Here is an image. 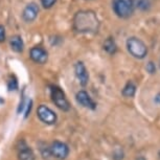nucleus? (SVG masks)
<instances>
[{"mask_svg": "<svg viewBox=\"0 0 160 160\" xmlns=\"http://www.w3.org/2000/svg\"><path fill=\"white\" fill-rule=\"evenodd\" d=\"M29 57L34 62L38 64H45L48 60V53L47 51L40 46L32 47L29 51Z\"/></svg>", "mask_w": 160, "mask_h": 160, "instance_id": "7", "label": "nucleus"}, {"mask_svg": "<svg viewBox=\"0 0 160 160\" xmlns=\"http://www.w3.org/2000/svg\"><path fill=\"white\" fill-rule=\"evenodd\" d=\"M135 92H136V86L133 82L129 81L122 89V95L126 98H133L135 95Z\"/></svg>", "mask_w": 160, "mask_h": 160, "instance_id": "14", "label": "nucleus"}, {"mask_svg": "<svg viewBox=\"0 0 160 160\" xmlns=\"http://www.w3.org/2000/svg\"><path fill=\"white\" fill-rule=\"evenodd\" d=\"M155 102H157V104H160V93H159V94H157V95H156Z\"/></svg>", "mask_w": 160, "mask_h": 160, "instance_id": "20", "label": "nucleus"}, {"mask_svg": "<svg viewBox=\"0 0 160 160\" xmlns=\"http://www.w3.org/2000/svg\"><path fill=\"white\" fill-rule=\"evenodd\" d=\"M127 49L132 57L142 60L148 55V47L146 43L137 37H130L127 40Z\"/></svg>", "mask_w": 160, "mask_h": 160, "instance_id": "2", "label": "nucleus"}, {"mask_svg": "<svg viewBox=\"0 0 160 160\" xmlns=\"http://www.w3.org/2000/svg\"><path fill=\"white\" fill-rule=\"evenodd\" d=\"M5 40V28L3 25L0 24V42H3Z\"/></svg>", "mask_w": 160, "mask_h": 160, "instance_id": "19", "label": "nucleus"}, {"mask_svg": "<svg viewBox=\"0 0 160 160\" xmlns=\"http://www.w3.org/2000/svg\"><path fill=\"white\" fill-rule=\"evenodd\" d=\"M73 28L81 34H95L99 28V20L93 11H78L73 17Z\"/></svg>", "mask_w": 160, "mask_h": 160, "instance_id": "1", "label": "nucleus"}, {"mask_svg": "<svg viewBox=\"0 0 160 160\" xmlns=\"http://www.w3.org/2000/svg\"><path fill=\"white\" fill-rule=\"evenodd\" d=\"M51 92V98H52V102H55L57 107L59 109H61L63 111H68L70 109V105L67 101L65 96V93L62 91L59 87L57 86H52L50 89Z\"/></svg>", "mask_w": 160, "mask_h": 160, "instance_id": "4", "label": "nucleus"}, {"mask_svg": "<svg viewBox=\"0 0 160 160\" xmlns=\"http://www.w3.org/2000/svg\"><path fill=\"white\" fill-rule=\"evenodd\" d=\"M134 7H136L140 11H149L151 8L150 0H133Z\"/></svg>", "mask_w": 160, "mask_h": 160, "instance_id": "15", "label": "nucleus"}, {"mask_svg": "<svg viewBox=\"0 0 160 160\" xmlns=\"http://www.w3.org/2000/svg\"><path fill=\"white\" fill-rule=\"evenodd\" d=\"M21 146L18 148V158L19 160H35V155L32 151L26 146L25 142H20Z\"/></svg>", "mask_w": 160, "mask_h": 160, "instance_id": "11", "label": "nucleus"}, {"mask_svg": "<svg viewBox=\"0 0 160 160\" xmlns=\"http://www.w3.org/2000/svg\"><path fill=\"white\" fill-rule=\"evenodd\" d=\"M75 98H77V101H78V104H81L83 107L89 108V109H91V110H94L96 108L95 102L92 101V98H90L88 93H87L86 91H84V90L78 91L77 93V96H75Z\"/></svg>", "mask_w": 160, "mask_h": 160, "instance_id": "10", "label": "nucleus"}, {"mask_svg": "<svg viewBox=\"0 0 160 160\" xmlns=\"http://www.w3.org/2000/svg\"><path fill=\"white\" fill-rule=\"evenodd\" d=\"M56 2H57V0H41V3L43 5V8H52Z\"/></svg>", "mask_w": 160, "mask_h": 160, "instance_id": "17", "label": "nucleus"}, {"mask_svg": "<svg viewBox=\"0 0 160 160\" xmlns=\"http://www.w3.org/2000/svg\"><path fill=\"white\" fill-rule=\"evenodd\" d=\"M8 89L10 90H16L18 88V83H17V80L14 77H11V78L8 80Z\"/></svg>", "mask_w": 160, "mask_h": 160, "instance_id": "16", "label": "nucleus"}, {"mask_svg": "<svg viewBox=\"0 0 160 160\" xmlns=\"http://www.w3.org/2000/svg\"><path fill=\"white\" fill-rule=\"evenodd\" d=\"M147 71L149 72V73H151V74H153V73H155L156 72V66H155V64H154L153 62H149L147 64Z\"/></svg>", "mask_w": 160, "mask_h": 160, "instance_id": "18", "label": "nucleus"}, {"mask_svg": "<svg viewBox=\"0 0 160 160\" xmlns=\"http://www.w3.org/2000/svg\"><path fill=\"white\" fill-rule=\"evenodd\" d=\"M10 44H11V47L12 49L16 52H21L23 50V47H24V43H23V40L21 38V36H14V37L11 38V41H10Z\"/></svg>", "mask_w": 160, "mask_h": 160, "instance_id": "12", "label": "nucleus"}, {"mask_svg": "<svg viewBox=\"0 0 160 160\" xmlns=\"http://www.w3.org/2000/svg\"><path fill=\"white\" fill-rule=\"evenodd\" d=\"M38 117L40 118L41 122L47 125H53L57 122V115L50 108H48L45 105H40L37 110Z\"/></svg>", "mask_w": 160, "mask_h": 160, "instance_id": "6", "label": "nucleus"}, {"mask_svg": "<svg viewBox=\"0 0 160 160\" xmlns=\"http://www.w3.org/2000/svg\"><path fill=\"white\" fill-rule=\"evenodd\" d=\"M112 8L117 17L127 19L132 16L134 11V2L133 0H113Z\"/></svg>", "mask_w": 160, "mask_h": 160, "instance_id": "3", "label": "nucleus"}, {"mask_svg": "<svg viewBox=\"0 0 160 160\" xmlns=\"http://www.w3.org/2000/svg\"><path fill=\"white\" fill-rule=\"evenodd\" d=\"M74 72L78 82L82 86H86L89 82V73L83 62H78L74 66Z\"/></svg>", "mask_w": 160, "mask_h": 160, "instance_id": "9", "label": "nucleus"}, {"mask_svg": "<svg viewBox=\"0 0 160 160\" xmlns=\"http://www.w3.org/2000/svg\"><path fill=\"white\" fill-rule=\"evenodd\" d=\"M39 14V7L37 3L35 2H31L24 8V10L22 12V18L25 22H32L34 20H36V18L38 17Z\"/></svg>", "mask_w": 160, "mask_h": 160, "instance_id": "8", "label": "nucleus"}, {"mask_svg": "<svg viewBox=\"0 0 160 160\" xmlns=\"http://www.w3.org/2000/svg\"><path fill=\"white\" fill-rule=\"evenodd\" d=\"M104 49L107 51L110 55H114L117 50V45L114 41L113 38H108L106 39V41L104 42Z\"/></svg>", "mask_w": 160, "mask_h": 160, "instance_id": "13", "label": "nucleus"}, {"mask_svg": "<svg viewBox=\"0 0 160 160\" xmlns=\"http://www.w3.org/2000/svg\"><path fill=\"white\" fill-rule=\"evenodd\" d=\"M50 155L53 156L57 159L63 160L68 156L69 154V148L66 143L62 142V141H53L49 147Z\"/></svg>", "mask_w": 160, "mask_h": 160, "instance_id": "5", "label": "nucleus"}]
</instances>
